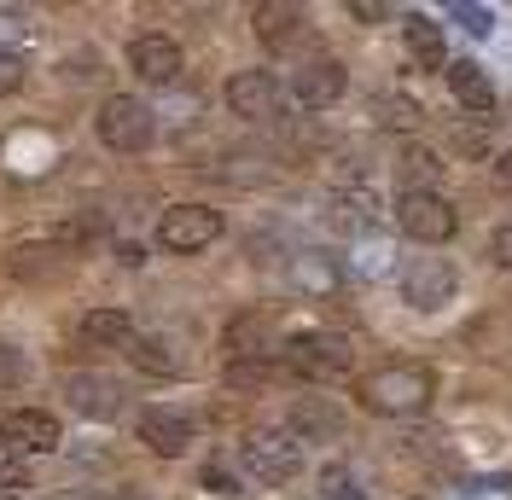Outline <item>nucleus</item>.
I'll return each instance as SVG.
<instances>
[{
  "instance_id": "31",
  "label": "nucleus",
  "mask_w": 512,
  "mask_h": 500,
  "mask_svg": "<svg viewBox=\"0 0 512 500\" xmlns=\"http://www.w3.org/2000/svg\"><path fill=\"white\" fill-rule=\"evenodd\" d=\"M489 256H495V262H501V268L512 274V221H501V227H495V239H489Z\"/></svg>"
},
{
  "instance_id": "37",
  "label": "nucleus",
  "mask_w": 512,
  "mask_h": 500,
  "mask_svg": "<svg viewBox=\"0 0 512 500\" xmlns=\"http://www.w3.org/2000/svg\"><path fill=\"white\" fill-rule=\"evenodd\" d=\"M495 181H501V192H512V146L495 157Z\"/></svg>"
},
{
  "instance_id": "17",
  "label": "nucleus",
  "mask_w": 512,
  "mask_h": 500,
  "mask_svg": "<svg viewBox=\"0 0 512 500\" xmlns=\"http://www.w3.org/2000/svg\"><path fill=\"white\" fill-rule=\"evenodd\" d=\"M227 349H233V361H268L274 355V320L268 314H239L233 326H227Z\"/></svg>"
},
{
  "instance_id": "3",
  "label": "nucleus",
  "mask_w": 512,
  "mask_h": 500,
  "mask_svg": "<svg viewBox=\"0 0 512 500\" xmlns=\"http://www.w3.org/2000/svg\"><path fill=\"white\" fill-rule=\"evenodd\" d=\"M99 140L111 146V152H146L152 146V134H158V123H152V105L134 94H111L105 105H99Z\"/></svg>"
},
{
  "instance_id": "36",
  "label": "nucleus",
  "mask_w": 512,
  "mask_h": 500,
  "mask_svg": "<svg viewBox=\"0 0 512 500\" xmlns=\"http://www.w3.org/2000/svg\"><path fill=\"white\" fill-rule=\"evenodd\" d=\"M454 146H460V152H483V128H460Z\"/></svg>"
},
{
  "instance_id": "20",
  "label": "nucleus",
  "mask_w": 512,
  "mask_h": 500,
  "mask_svg": "<svg viewBox=\"0 0 512 500\" xmlns=\"http://www.w3.org/2000/svg\"><path fill=\"white\" fill-rule=\"evenodd\" d=\"M402 41H408V59L419 64V70H448V53H443V30L425 18V12H414L408 24H402Z\"/></svg>"
},
{
  "instance_id": "35",
  "label": "nucleus",
  "mask_w": 512,
  "mask_h": 500,
  "mask_svg": "<svg viewBox=\"0 0 512 500\" xmlns=\"http://www.w3.org/2000/svg\"><path fill=\"white\" fill-rule=\"evenodd\" d=\"M18 373H24V361L12 355V344H0V384H12Z\"/></svg>"
},
{
  "instance_id": "26",
  "label": "nucleus",
  "mask_w": 512,
  "mask_h": 500,
  "mask_svg": "<svg viewBox=\"0 0 512 500\" xmlns=\"http://www.w3.org/2000/svg\"><path fill=\"white\" fill-rule=\"evenodd\" d=\"M274 373H280L274 361H233V367H227V384H233V390H256V384H268Z\"/></svg>"
},
{
  "instance_id": "34",
  "label": "nucleus",
  "mask_w": 512,
  "mask_h": 500,
  "mask_svg": "<svg viewBox=\"0 0 512 500\" xmlns=\"http://www.w3.org/2000/svg\"><path fill=\"white\" fill-rule=\"evenodd\" d=\"M350 12L361 18V24H384V18H390V6H384V0H350Z\"/></svg>"
},
{
  "instance_id": "1",
  "label": "nucleus",
  "mask_w": 512,
  "mask_h": 500,
  "mask_svg": "<svg viewBox=\"0 0 512 500\" xmlns=\"http://www.w3.org/2000/svg\"><path fill=\"white\" fill-rule=\"evenodd\" d=\"M431 396H437V378L419 361H390V367L361 378V407L384 413V419H414L431 407Z\"/></svg>"
},
{
  "instance_id": "21",
  "label": "nucleus",
  "mask_w": 512,
  "mask_h": 500,
  "mask_svg": "<svg viewBox=\"0 0 512 500\" xmlns=\"http://www.w3.org/2000/svg\"><path fill=\"white\" fill-rule=\"evenodd\" d=\"M396 268V245L384 239V233H355L350 245V274H361V280H384Z\"/></svg>"
},
{
  "instance_id": "33",
  "label": "nucleus",
  "mask_w": 512,
  "mask_h": 500,
  "mask_svg": "<svg viewBox=\"0 0 512 500\" xmlns=\"http://www.w3.org/2000/svg\"><path fill=\"white\" fill-rule=\"evenodd\" d=\"M64 76H82V82H94V76H99V53H70V59H64Z\"/></svg>"
},
{
  "instance_id": "2",
  "label": "nucleus",
  "mask_w": 512,
  "mask_h": 500,
  "mask_svg": "<svg viewBox=\"0 0 512 500\" xmlns=\"http://www.w3.org/2000/svg\"><path fill=\"white\" fill-rule=\"evenodd\" d=\"M355 361V349L338 332H291L280 344V367L303 384H326V378H344Z\"/></svg>"
},
{
  "instance_id": "22",
  "label": "nucleus",
  "mask_w": 512,
  "mask_h": 500,
  "mask_svg": "<svg viewBox=\"0 0 512 500\" xmlns=\"http://www.w3.org/2000/svg\"><path fill=\"white\" fill-rule=\"evenodd\" d=\"M396 175H402V192H437L443 157L431 152V146H402V157H396Z\"/></svg>"
},
{
  "instance_id": "18",
  "label": "nucleus",
  "mask_w": 512,
  "mask_h": 500,
  "mask_svg": "<svg viewBox=\"0 0 512 500\" xmlns=\"http://www.w3.org/2000/svg\"><path fill=\"white\" fill-rule=\"evenodd\" d=\"M64 268V245L59 239H41V245H12V256H6V274L12 280H53Z\"/></svg>"
},
{
  "instance_id": "10",
  "label": "nucleus",
  "mask_w": 512,
  "mask_h": 500,
  "mask_svg": "<svg viewBox=\"0 0 512 500\" xmlns=\"http://www.w3.org/2000/svg\"><path fill=\"white\" fill-rule=\"evenodd\" d=\"M350 88V70L338 59H309L297 76H291V99L303 105V111H326V105H338Z\"/></svg>"
},
{
  "instance_id": "23",
  "label": "nucleus",
  "mask_w": 512,
  "mask_h": 500,
  "mask_svg": "<svg viewBox=\"0 0 512 500\" xmlns=\"http://www.w3.org/2000/svg\"><path fill=\"white\" fill-rule=\"evenodd\" d=\"M128 361H134L140 373H152V378H181V367H187L169 338H134V344H128Z\"/></svg>"
},
{
  "instance_id": "24",
  "label": "nucleus",
  "mask_w": 512,
  "mask_h": 500,
  "mask_svg": "<svg viewBox=\"0 0 512 500\" xmlns=\"http://www.w3.org/2000/svg\"><path fill=\"white\" fill-rule=\"evenodd\" d=\"M373 123L390 128V134H414L419 123H425V105L408 94H379L373 99Z\"/></svg>"
},
{
  "instance_id": "19",
  "label": "nucleus",
  "mask_w": 512,
  "mask_h": 500,
  "mask_svg": "<svg viewBox=\"0 0 512 500\" xmlns=\"http://www.w3.org/2000/svg\"><path fill=\"white\" fill-rule=\"evenodd\" d=\"M448 88H454V99H460L472 117H489V111H495V88H489V76H483L472 59L448 64Z\"/></svg>"
},
{
  "instance_id": "25",
  "label": "nucleus",
  "mask_w": 512,
  "mask_h": 500,
  "mask_svg": "<svg viewBox=\"0 0 512 500\" xmlns=\"http://www.w3.org/2000/svg\"><path fill=\"white\" fill-rule=\"evenodd\" d=\"M82 338L88 344H134V320H128V309H88Z\"/></svg>"
},
{
  "instance_id": "4",
  "label": "nucleus",
  "mask_w": 512,
  "mask_h": 500,
  "mask_svg": "<svg viewBox=\"0 0 512 500\" xmlns=\"http://www.w3.org/2000/svg\"><path fill=\"white\" fill-rule=\"evenodd\" d=\"M239 460H245V471H251L256 483L280 489V483H291L303 471V442L291 437V431H251L245 448H239Z\"/></svg>"
},
{
  "instance_id": "15",
  "label": "nucleus",
  "mask_w": 512,
  "mask_h": 500,
  "mask_svg": "<svg viewBox=\"0 0 512 500\" xmlns=\"http://www.w3.org/2000/svg\"><path fill=\"white\" fill-rule=\"evenodd\" d=\"M286 274H291V291H303V297H332L338 280H344V268H338L326 250H297Z\"/></svg>"
},
{
  "instance_id": "8",
  "label": "nucleus",
  "mask_w": 512,
  "mask_h": 500,
  "mask_svg": "<svg viewBox=\"0 0 512 500\" xmlns=\"http://www.w3.org/2000/svg\"><path fill=\"white\" fill-rule=\"evenodd\" d=\"M280 105H286V88H280L274 70H239V76L227 82V111L245 117V123H274Z\"/></svg>"
},
{
  "instance_id": "27",
  "label": "nucleus",
  "mask_w": 512,
  "mask_h": 500,
  "mask_svg": "<svg viewBox=\"0 0 512 500\" xmlns=\"http://www.w3.org/2000/svg\"><path fill=\"white\" fill-rule=\"evenodd\" d=\"M448 12H454V24H460V30L478 35V41H483L489 30H495V12H489V6H466V0H454Z\"/></svg>"
},
{
  "instance_id": "28",
  "label": "nucleus",
  "mask_w": 512,
  "mask_h": 500,
  "mask_svg": "<svg viewBox=\"0 0 512 500\" xmlns=\"http://www.w3.org/2000/svg\"><path fill=\"white\" fill-rule=\"evenodd\" d=\"M460 500H512V477H472Z\"/></svg>"
},
{
  "instance_id": "14",
  "label": "nucleus",
  "mask_w": 512,
  "mask_h": 500,
  "mask_svg": "<svg viewBox=\"0 0 512 500\" xmlns=\"http://www.w3.org/2000/svg\"><path fill=\"white\" fill-rule=\"evenodd\" d=\"M140 442L163 454V460H181L192 448V419L187 413H169V407H152V413H140Z\"/></svg>"
},
{
  "instance_id": "30",
  "label": "nucleus",
  "mask_w": 512,
  "mask_h": 500,
  "mask_svg": "<svg viewBox=\"0 0 512 500\" xmlns=\"http://www.w3.org/2000/svg\"><path fill=\"white\" fill-rule=\"evenodd\" d=\"M18 88H24V59H18L12 47H0V99L18 94Z\"/></svg>"
},
{
  "instance_id": "13",
  "label": "nucleus",
  "mask_w": 512,
  "mask_h": 500,
  "mask_svg": "<svg viewBox=\"0 0 512 500\" xmlns=\"http://www.w3.org/2000/svg\"><path fill=\"white\" fill-rule=\"evenodd\" d=\"M128 70L140 82H175L181 76V47L169 35H134L128 41Z\"/></svg>"
},
{
  "instance_id": "7",
  "label": "nucleus",
  "mask_w": 512,
  "mask_h": 500,
  "mask_svg": "<svg viewBox=\"0 0 512 500\" xmlns=\"http://www.w3.org/2000/svg\"><path fill=\"white\" fill-rule=\"evenodd\" d=\"M396 227H402L408 239H419V245H448L454 227H460V216H454V204H448L443 192H402Z\"/></svg>"
},
{
  "instance_id": "32",
  "label": "nucleus",
  "mask_w": 512,
  "mask_h": 500,
  "mask_svg": "<svg viewBox=\"0 0 512 500\" xmlns=\"http://www.w3.org/2000/svg\"><path fill=\"white\" fill-rule=\"evenodd\" d=\"M204 489H210V495H239V483H233L227 466H204Z\"/></svg>"
},
{
  "instance_id": "29",
  "label": "nucleus",
  "mask_w": 512,
  "mask_h": 500,
  "mask_svg": "<svg viewBox=\"0 0 512 500\" xmlns=\"http://www.w3.org/2000/svg\"><path fill=\"white\" fill-rule=\"evenodd\" d=\"M12 489H24V454L0 442V495H12Z\"/></svg>"
},
{
  "instance_id": "39",
  "label": "nucleus",
  "mask_w": 512,
  "mask_h": 500,
  "mask_svg": "<svg viewBox=\"0 0 512 500\" xmlns=\"http://www.w3.org/2000/svg\"><path fill=\"white\" fill-rule=\"evenodd\" d=\"M0 500H18V495H0Z\"/></svg>"
},
{
  "instance_id": "16",
  "label": "nucleus",
  "mask_w": 512,
  "mask_h": 500,
  "mask_svg": "<svg viewBox=\"0 0 512 500\" xmlns=\"http://www.w3.org/2000/svg\"><path fill=\"white\" fill-rule=\"evenodd\" d=\"M251 24H256V41L280 53V47H291V41L303 35V6H286V0H262V6L251 12Z\"/></svg>"
},
{
  "instance_id": "12",
  "label": "nucleus",
  "mask_w": 512,
  "mask_h": 500,
  "mask_svg": "<svg viewBox=\"0 0 512 500\" xmlns=\"http://www.w3.org/2000/svg\"><path fill=\"white\" fill-rule=\"evenodd\" d=\"M286 431L297 442H332V437H344V407L332 396H297L286 413Z\"/></svg>"
},
{
  "instance_id": "5",
  "label": "nucleus",
  "mask_w": 512,
  "mask_h": 500,
  "mask_svg": "<svg viewBox=\"0 0 512 500\" xmlns=\"http://www.w3.org/2000/svg\"><path fill=\"white\" fill-rule=\"evenodd\" d=\"M216 239H222V210H210V204H169L158 221V245L175 256H198Z\"/></svg>"
},
{
  "instance_id": "11",
  "label": "nucleus",
  "mask_w": 512,
  "mask_h": 500,
  "mask_svg": "<svg viewBox=\"0 0 512 500\" xmlns=\"http://www.w3.org/2000/svg\"><path fill=\"white\" fill-rule=\"evenodd\" d=\"M64 396L82 419H117L123 413V384L111 373H70L64 378Z\"/></svg>"
},
{
  "instance_id": "6",
  "label": "nucleus",
  "mask_w": 512,
  "mask_h": 500,
  "mask_svg": "<svg viewBox=\"0 0 512 500\" xmlns=\"http://www.w3.org/2000/svg\"><path fill=\"white\" fill-rule=\"evenodd\" d=\"M396 285H402V303L419 314H437L454 303V285H460V274L448 268L443 256H414V262H402V274H396Z\"/></svg>"
},
{
  "instance_id": "38",
  "label": "nucleus",
  "mask_w": 512,
  "mask_h": 500,
  "mask_svg": "<svg viewBox=\"0 0 512 500\" xmlns=\"http://www.w3.org/2000/svg\"><path fill=\"white\" fill-rule=\"evenodd\" d=\"M99 500H146V489H134V483H117V489H105Z\"/></svg>"
},
{
  "instance_id": "9",
  "label": "nucleus",
  "mask_w": 512,
  "mask_h": 500,
  "mask_svg": "<svg viewBox=\"0 0 512 500\" xmlns=\"http://www.w3.org/2000/svg\"><path fill=\"white\" fill-rule=\"evenodd\" d=\"M0 442L18 448V454H59L64 431L47 407H12V413L0 419Z\"/></svg>"
}]
</instances>
